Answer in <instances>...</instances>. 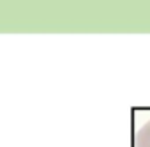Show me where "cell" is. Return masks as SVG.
Returning <instances> with one entry per match:
<instances>
[{
  "label": "cell",
  "instance_id": "obj_1",
  "mask_svg": "<svg viewBox=\"0 0 150 147\" xmlns=\"http://www.w3.org/2000/svg\"><path fill=\"white\" fill-rule=\"evenodd\" d=\"M134 142H136V147H150V121L138 129Z\"/></svg>",
  "mask_w": 150,
  "mask_h": 147
}]
</instances>
